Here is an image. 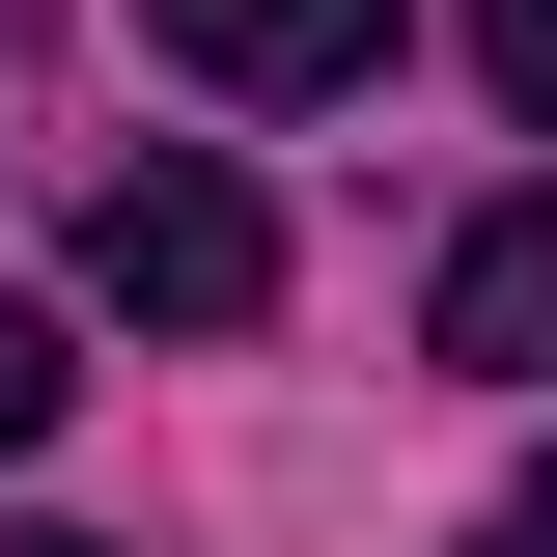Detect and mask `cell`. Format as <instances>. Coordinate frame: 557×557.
<instances>
[{"label": "cell", "mask_w": 557, "mask_h": 557, "mask_svg": "<svg viewBox=\"0 0 557 557\" xmlns=\"http://www.w3.org/2000/svg\"><path fill=\"white\" fill-rule=\"evenodd\" d=\"M84 307H139V335H251V307H278V196L196 168V139L112 168V196H84Z\"/></svg>", "instance_id": "obj_1"}, {"label": "cell", "mask_w": 557, "mask_h": 557, "mask_svg": "<svg viewBox=\"0 0 557 557\" xmlns=\"http://www.w3.org/2000/svg\"><path fill=\"white\" fill-rule=\"evenodd\" d=\"M418 362L557 391V196H474V223H446V278H418Z\"/></svg>", "instance_id": "obj_2"}, {"label": "cell", "mask_w": 557, "mask_h": 557, "mask_svg": "<svg viewBox=\"0 0 557 557\" xmlns=\"http://www.w3.org/2000/svg\"><path fill=\"white\" fill-rule=\"evenodd\" d=\"M168 28V84H223V112H307V84L391 57V0H139Z\"/></svg>", "instance_id": "obj_3"}, {"label": "cell", "mask_w": 557, "mask_h": 557, "mask_svg": "<svg viewBox=\"0 0 557 557\" xmlns=\"http://www.w3.org/2000/svg\"><path fill=\"white\" fill-rule=\"evenodd\" d=\"M57 391H84V362H57V307H0V474L57 446Z\"/></svg>", "instance_id": "obj_4"}, {"label": "cell", "mask_w": 557, "mask_h": 557, "mask_svg": "<svg viewBox=\"0 0 557 557\" xmlns=\"http://www.w3.org/2000/svg\"><path fill=\"white\" fill-rule=\"evenodd\" d=\"M474 57H502V112L557 139V0H474Z\"/></svg>", "instance_id": "obj_5"}, {"label": "cell", "mask_w": 557, "mask_h": 557, "mask_svg": "<svg viewBox=\"0 0 557 557\" xmlns=\"http://www.w3.org/2000/svg\"><path fill=\"white\" fill-rule=\"evenodd\" d=\"M474 557H557V446H530V474H502V502H474Z\"/></svg>", "instance_id": "obj_6"}, {"label": "cell", "mask_w": 557, "mask_h": 557, "mask_svg": "<svg viewBox=\"0 0 557 557\" xmlns=\"http://www.w3.org/2000/svg\"><path fill=\"white\" fill-rule=\"evenodd\" d=\"M0 557H112V530H0Z\"/></svg>", "instance_id": "obj_7"}]
</instances>
